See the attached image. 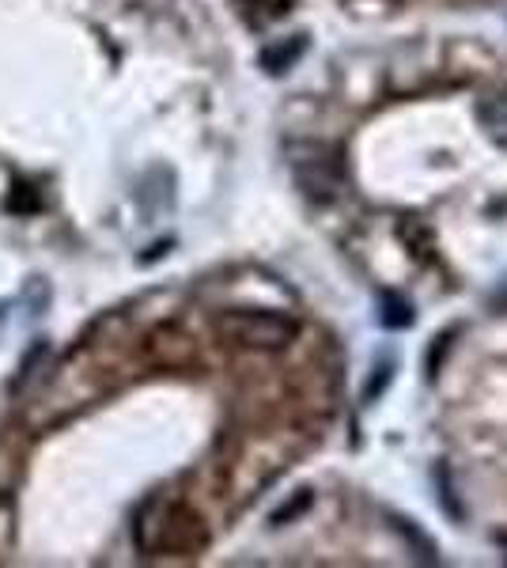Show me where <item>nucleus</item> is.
<instances>
[{
    "mask_svg": "<svg viewBox=\"0 0 507 568\" xmlns=\"http://www.w3.org/2000/svg\"><path fill=\"white\" fill-rule=\"evenodd\" d=\"M220 329L251 349H281L296 337V323L281 315H262V311H232L220 318Z\"/></svg>",
    "mask_w": 507,
    "mask_h": 568,
    "instance_id": "obj_1",
    "label": "nucleus"
}]
</instances>
